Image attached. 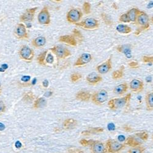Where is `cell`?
<instances>
[{
  "instance_id": "1",
  "label": "cell",
  "mask_w": 153,
  "mask_h": 153,
  "mask_svg": "<svg viewBox=\"0 0 153 153\" xmlns=\"http://www.w3.org/2000/svg\"><path fill=\"white\" fill-rule=\"evenodd\" d=\"M132 97L131 93H128L124 97L114 98L108 102V107L111 110L121 109L128 105Z\"/></svg>"
},
{
  "instance_id": "2",
  "label": "cell",
  "mask_w": 153,
  "mask_h": 153,
  "mask_svg": "<svg viewBox=\"0 0 153 153\" xmlns=\"http://www.w3.org/2000/svg\"><path fill=\"white\" fill-rule=\"evenodd\" d=\"M108 94L107 90L102 89L99 91L94 92L91 96V100L93 103L97 105H101L104 104L107 100Z\"/></svg>"
},
{
  "instance_id": "3",
  "label": "cell",
  "mask_w": 153,
  "mask_h": 153,
  "mask_svg": "<svg viewBox=\"0 0 153 153\" xmlns=\"http://www.w3.org/2000/svg\"><path fill=\"white\" fill-rule=\"evenodd\" d=\"M83 14L79 9H71L68 11L66 15L67 21L72 24H76L80 22Z\"/></svg>"
},
{
  "instance_id": "4",
  "label": "cell",
  "mask_w": 153,
  "mask_h": 153,
  "mask_svg": "<svg viewBox=\"0 0 153 153\" xmlns=\"http://www.w3.org/2000/svg\"><path fill=\"white\" fill-rule=\"evenodd\" d=\"M76 26L86 29V30H94L99 27V22L97 20L93 18H88L83 21L79 22L75 24Z\"/></svg>"
},
{
  "instance_id": "5",
  "label": "cell",
  "mask_w": 153,
  "mask_h": 153,
  "mask_svg": "<svg viewBox=\"0 0 153 153\" xmlns=\"http://www.w3.org/2000/svg\"><path fill=\"white\" fill-rule=\"evenodd\" d=\"M50 50L59 59H65L71 55V51L61 45H55Z\"/></svg>"
},
{
  "instance_id": "6",
  "label": "cell",
  "mask_w": 153,
  "mask_h": 153,
  "mask_svg": "<svg viewBox=\"0 0 153 153\" xmlns=\"http://www.w3.org/2000/svg\"><path fill=\"white\" fill-rule=\"evenodd\" d=\"M106 149L107 152L116 153L125 147V145L119 143L114 140L109 139L106 142Z\"/></svg>"
},
{
  "instance_id": "7",
  "label": "cell",
  "mask_w": 153,
  "mask_h": 153,
  "mask_svg": "<svg viewBox=\"0 0 153 153\" xmlns=\"http://www.w3.org/2000/svg\"><path fill=\"white\" fill-rule=\"evenodd\" d=\"M136 22L139 25V27H141L145 30L149 28V17L146 12L141 11L138 14Z\"/></svg>"
},
{
  "instance_id": "8",
  "label": "cell",
  "mask_w": 153,
  "mask_h": 153,
  "mask_svg": "<svg viewBox=\"0 0 153 153\" xmlns=\"http://www.w3.org/2000/svg\"><path fill=\"white\" fill-rule=\"evenodd\" d=\"M112 69V55L103 63L96 66V70L100 74H105L109 72Z\"/></svg>"
},
{
  "instance_id": "9",
  "label": "cell",
  "mask_w": 153,
  "mask_h": 153,
  "mask_svg": "<svg viewBox=\"0 0 153 153\" xmlns=\"http://www.w3.org/2000/svg\"><path fill=\"white\" fill-rule=\"evenodd\" d=\"M19 54L22 59L28 61H32L34 56L33 50L26 45L22 47L19 51Z\"/></svg>"
},
{
  "instance_id": "10",
  "label": "cell",
  "mask_w": 153,
  "mask_h": 153,
  "mask_svg": "<svg viewBox=\"0 0 153 153\" xmlns=\"http://www.w3.org/2000/svg\"><path fill=\"white\" fill-rule=\"evenodd\" d=\"M93 56L90 53H85L79 56V57L77 58L75 62L74 66H82L87 65L89 62H90L93 59Z\"/></svg>"
},
{
  "instance_id": "11",
  "label": "cell",
  "mask_w": 153,
  "mask_h": 153,
  "mask_svg": "<svg viewBox=\"0 0 153 153\" xmlns=\"http://www.w3.org/2000/svg\"><path fill=\"white\" fill-rule=\"evenodd\" d=\"M38 21L42 25H48L50 23V15L47 7H44L38 15Z\"/></svg>"
},
{
  "instance_id": "12",
  "label": "cell",
  "mask_w": 153,
  "mask_h": 153,
  "mask_svg": "<svg viewBox=\"0 0 153 153\" xmlns=\"http://www.w3.org/2000/svg\"><path fill=\"white\" fill-rule=\"evenodd\" d=\"M143 142H144L143 140L139 137V135L137 133L134 135L127 137V138L126 139V145H128L130 146L135 148L142 145Z\"/></svg>"
},
{
  "instance_id": "13",
  "label": "cell",
  "mask_w": 153,
  "mask_h": 153,
  "mask_svg": "<svg viewBox=\"0 0 153 153\" xmlns=\"http://www.w3.org/2000/svg\"><path fill=\"white\" fill-rule=\"evenodd\" d=\"M144 82L139 79H133L129 83L131 90L134 93H140L143 90Z\"/></svg>"
},
{
  "instance_id": "14",
  "label": "cell",
  "mask_w": 153,
  "mask_h": 153,
  "mask_svg": "<svg viewBox=\"0 0 153 153\" xmlns=\"http://www.w3.org/2000/svg\"><path fill=\"white\" fill-rule=\"evenodd\" d=\"M91 153H105L107 152V149L104 145L99 142L94 140L93 143L90 146Z\"/></svg>"
},
{
  "instance_id": "15",
  "label": "cell",
  "mask_w": 153,
  "mask_h": 153,
  "mask_svg": "<svg viewBox=\"0 0 153 153\" xmlns=\"http://www.w3.org/2000/svg\"><path fill=\"white\" fill-rule=\"evenodd\" d=\"M102 76L95 72L90 73L86 77V81L87 83L91 85H96L102 81Z\"/></svg>"
},
{
  "instance_id": "16",
  "label": "cell",
  "mask_w": 153,
  "mask_h": 153,
  "mask_svg": "<svg viewBox=\"0 0 153 153\" xmlns=\"http://www.w3.org/2000/svg\"><path fill=\"white\" fill-rule=\"evenodd\" d=\"M15 35L19 39H27L28 38L27 31L25 25L23 23H19L17 25L14 31Z\"/></svg>"
},
{
  "instance_id": "17",
  "label": "cell",
  "mask_w": 153,
  "mask_h": 153,
  "mask_svg": "<svg viewBox=\"0 0 153 153\" xmlns=\"http://www.w3.org/2000/svg\"><path fill=\"white\" fill-rule=\"evenodd\" d=\"M37 7H33L27 9L25 13L20 17V20L21 22H30L32 21L34 18V15Z\"/></svg>"
},
{
  "instance_id": "18",
  "label": "cell",
  "mask_w": 153,
  "mask_h": 153,
  "mask_svg": "<svg viewBox=\"0 0 153 153\" xmlns=\"http://www.w3.org/2000/svg\"><path fill=\"white\" fill-rule=\"evenodd\" d=\"M59 41L64 42L71 46L75 47L77 45V41L72 35H64L61 36L59 38Z\"/></svg>"
},
{
  "instance_id": "19",
  "label": "cell",
  "mask_w": 153,
  "mask_h": 153,
  "mask_svg": "<svg viewBox=\"0 0 153 153\" xmlns=\"http://www.w3.org/2000/svg\"><path fill=\"white\" fill-rule=\"evenodd\" d=\"M128 88H129L128 85H127V83L124 82L114 87L113 90V93L117 95L121 96L125 94L127 91Z\"/></svg>"
},
{
  "instance_id": "20",
  "label": "cell",
  "mask_w": 153,
  "mask_h": 153,
  "mask_svg": "<svg viewBox=\"0 0 153 153\" xmlns=\"http://www.w3.org/2000/svg\"><path fill=\"white\" fill-rule=\"evenodd\" d=\"M91 96L92 94H91V93L86 91L81 90L76 93V94H75V98L76 99L80 101L87 102L91 98Z\"/></svg>"
},
{
  "instance_id": "21",
  "label": "cell",
  "mask_w": 153,
  "mask_h": 153,
  "mask_svg": "<svg viewBox=\"0 0 153 153\" xmlns=\"http://www.w3.org/2000/svg\"><path fill=\"white\" fill-rule=\"evenodd\" d=\"M78 121L73 118L66 119L63 123V127L66 130H71L77 126Z\"/></svg>"
},
{
  "instance_id": "22",
  "label": "cell",
  "mask_w": 153,
  "mask_h": 153,
  "mask_svg": "<svg viewBox=\"0 0 153 153\" xmlns=\"http://www.w3.org/2000/svg\"><path fill=\"white\" fill-rule=\"evenodd\" d=\"M140 11L137 8H132L131 9H130L129 10L127 11L126 12V14L128 16L129 20L132 22H136L137 21V17L138 16V14L140 13Z\"/></svg>"
},
{
  "instance_id": "23",
  "label": "cell",
  "mask_w": 153,
  "mask_h": 153,
  "mask_svg": "<svg viewBox=\"0 0 153 153\" xmlns=\"http://www.w3.org/2000/svg\"><path fill=\"white\" fill-rule=\"evenodd\" d=\"M124 71H125V66L122 65L120 68L118 69L113 72L111 74V77L113 80H118L122 79L124 75Z\"/></svg>"
},
{
  "instance_id": "24",
  "label": "cell",
  "mask_w": 153,
  "mask_h": 153,
  "mask_svg": "<svg viewBox=\"0 0 153 153\" xmlns=\"http://www.w3.org/2000/svg\"><path fill=\"white\" fill-rule=\"evenodd\" d=\"M146 109L149 111L153 110V92H149L145 96Z\"/></svg>"
},
{
  "instance_id": "25",
  "label": "cell",
  "mask_w": 153,
  "mask_h": 153,
  "mask_svg": "<svg viewBox=\"0 0 153 153\" xmlns=\"http://www.w3.org/2000/svg\"><path fill=\"white\" fill-rule=\"evenodd\" d=\"M46 44V39L44 36H39L32 41V44L36 47H42Z\"/></svg>"
},
{
  "instance_id": "26",
  "label": "cell",
  "mask_w": 153,
  "mask_h": 153,
  "mask_svg": "<svg viewBox=\"0 0 153 153\" xmlns=\"http://www.w3.org/2000/svg\"><path fill=\"white\" fill-rule=\"evenodd\" d=\"M116 30L121 34H129L132 32V28L129 27L127 26L126 25H123L120 24L116 27Z\"/></svg>"
},
{
  "instance_id": "27",
  "label": "cell",
  "mask_w": 153,
  "mask_h": 153,
  "mask_svg": "<svg viewBox=\"0 0 153 153\" xmlns=\"http://www.w3.org/2000/svg\"><path fill=\"white\" fill-rule=\"evenodd\" d=\"M132 45L131 44H124L120 45L116 47V50L119 53H127V52H130Z\"/></svg>"
},
{
  "instance_id": "28",
  "label": "cell",
  "mask_w": 153,
  "mask_h": 153,
  "mask_svg": "<svg viewBox=\"0 0 153 153\" xmlns=\"http://www.w3.org/2000/svg\"><path fill=\"white\" fill-rule=\"evenodd\" d=\"M47 104V101L44 97H40L37 99L34 102L33 108L35 109L40 108L42 107H44Z\"/></svg>"
},
{
  "instance_id": "29",
  "label": "cell",
  "mask_w": 153,
  "mask_h": 153,
  "mask_svg": "<svg viewBox=\"0 0 153 153\" xmlns=\"http://www.w3.org/2000/svg\"><path fill=\"white\" fill-rule=\"evenodd\" d=\"M104 129L102 127H91V128H89L88 130H86L85 131H83L82 132L83 135H88L90 134H97V133H100L104 132Z\"/></svg>"
},
{
  "instance_id": "30",
  "label": "cell",
  "mask_w": 153,
  "mask_h": 153,
  "mask_svg": "<svg viewBox=\"0 0 153 153\" xmlns=\"http://www.w3.org/2000/svg\"><path fill=\"white\" fill-rule=\"evenodd\" d=\"M72 35L75 38V39L76 40V41H77V42H82L84 39L83 36L82 34V33L79 30L76 29V28H75L72 30Z\"/></svg>"
},
{
  "instance_id": "31",
  "label": "cell",
  "mask_w": 153,
  "mask_h": 153,
  "mask_svg": "<svg viewBox=\"0 0 153 153\" xmlns=\"http://www.w3.org/2000/svg\"><path fill=\"white\" fill-rule=\"evenodd\" d=\"M100 17H101V19H102V20L104 22V23L107 25V26L111 27L113 25V22L111 20V17L108 14L105 13V12H102V13L100 14Z\"/></svg>"
},
{
  "instance_id": "32",
  "label": "cell",
  "mask_w": 153,
  "mask_h": 153,
  "mask_svg": "<svg viewBox=\"0 0 153 153\" xmlns=\"http://www.w3.org/2000/svg\"><path fill=\"white\" fill-rule=\"evenodd\" d=\"M82 78V75L79 72H75L71 75V81L72 83H76Z\"/></svg>"
},
{
  "instance_id": "33",
  "label": "cell",
  "mask_w": 153,
  "mask_h": 153,
  "mask_svg": "<svg viewBox=\"0 0 153 153\" xmlns=\"http://www.w3.org/2000/svg\"><path fill=\"white\" fill-rule=\"evenodd\" d=\"M47 53V50L45 51V52H43L42 53H41L39 56H37V62L39 63V65H45V59Z\"/></svg>"
},
{
  "instance_id": "34",
  "label": "cell",
  "mask_w": 153,
  "mask_h": 153,
  "mask_svg": "<svg viewBox=\"0 0 153 153\" xmlns=\"http://www.w3.org/2000/svg\"><path fill=\"white\" fill-rule=\"evenodd\" d=\"M91 6L90 3L87 1L84 2L83 4V9L85 14H90L91 13Z\"/></svg>"
},
{
  "instance_id": "35",
  "label": "cell",
  "mask_w": 153,
  "mask_h": 153,
  "mask_svg": "<svg viewBox=\"0 0 153 153\" xmlns=\"http://www.w3.org/2000/svg\"><path fill=\"white\" fill-rule=\"evenodd\" d=\"M145 151V148L142 146H137L129 150L128 153H143Z\"/></svg>"
},
{
  "instance_id": "36",
  "label": "cell",
  "mask_w": 153,
  "mask_h": 153,
  "mask_svg": "<svg viewBox=\"0 0 153 153\" xmlns=\"http://www.w3.org/2000/svg\"><path fill=\"white\" fill-rule=\"evenodd\" d=\"M119 21L121 22H123V23H130L131 22L129 18L126 13H124L120 16Z\"/></svg>"
},
{
  "instance_id": "37",
  "label": "cell",
  "mask_w": 153,
  "mask_h": 153,
  "mask_svg": "<svg viewBox=\"0 0 153 153\" xmlns=\"http://www.w3.org/2000/svg\"><path fill=\"white\" fill-rule=\"evenodd\" d=\"M34 95L31 92H28L24 96V99L27 102H31L34 99Z\"/></svg>"
},
{
  "instance_id": "38",
  "label": "cell",
  "mask_w": 153,
  "mask_h": 153,
  "mask_svg": "<svg viewBox=\"0 0 153 153\" xmlns=\"http://www.w3.org/2000/svg\"><path fill=\"white\" fill-rule=\"evenodd\" d=\"M94 140H85V139H82L80 140V143L84 146H91V144L93 143Z\"/></svg>"
},
{
  "instance_id": "39",
  "label": "cell",
  "mask_w": 153,
  "mask_h": 153,
  "mask_svg": "<svg viewBox=\"0 0 153 153\" xmlns=\"http://www.w3.org/2000/svg\"><path fill=\"white\" fill-rule=\"evenodd\" d=\"M142 61L145 63H153V56H143Z\"/></svg>"
},
{
  "instance_id": "40",
  "label": "cell",
  "mask_w": 153,
  "mask_h": 153,
  "mask_svg": "<svg viewBox=\"0 0 153 153\" xmlns=\"http://www.w3.org/2000/svg\"><path fill=\"white\" fill-rule=\"evenodd\" d=\"M128 66L130 68L137 69L139 68V64L135 61H132L128 63Z\"/></svg>"
},
{
  "instance_id": "41",
  "label": "cell",
  "mask_w": 153,
  "mask_h": 153,
  "mask_svg": "<svg viewBox=\"0 0 153 153\" xmlns=\"http://www.w3.org/2000/svg\"><path fill=\"white\" fill-rule=\"evenodd\" d=\"M54 61V58L52 54H49L47 58H46V62L49 64H52Z\"/></svg>"
},
{
  "instance_id": "42",
  "label": "cell",
  "mask_w": 153,
  "mask_h": 153,
  "mask_svg": "<svg viewBox=\"0 0 153 153\" xmlns=\"http://www.w3.org/2000/svg\"><path fill=\"white\" fill-rule=\"evenodd\" d=\"M5 108H6V107L4 104L3 103V102L1 101L0 102V113L4 112L5 111Z\"/></svg>"
},
{
  "instance_id": "43",
  "label": "cell",
  "mask_w": 153,
  "mask_h": 153,
  "mask_svg": "<svg viewBox=\"0 0 153 153\" xmlns=\"http://www.w3.org/2000/svg\"><path fill=\"white\" fill-rule=\"evenodd\" d=\"M108 129L109 131H114V129H115V127H114V125L113 124H109L108 125Z\"/></svg>"
},
{
  "instance_id": "44",
  "label": "cell",
  "mask_w": 153,
  "mask_h": 153,
  "mask_svg": "<svg viewBox=\"0 0 153 153\" xmlns=\"http://www.w3.org/2000/svg\"><path fill=\"white\" fill-rule=\"evenodd\" d=\"M30 80V76H23L22 79V80H23V82H28Z\"/></svg>"
},
{
  "instance_id": "45",
  "label": "cell",
  "mask_w": 153,
  "mask_h": 153,
  "mask_svg": "<svg viewBox=\"0 0 153 153\" xmlns=\"http://www.w3.org/2000/svg\"><path fill=\"white\" fill-rule=\"evenodd\" d=\"M21 146H22V143L19 141H17L16 143V147L17 148H21Z\"/></svg>"
},
{
  "instance_id": "46",
  "label": "cell",
  "mask_w": 153,
  "mask_h": 153,
  "mask_svg": "<svg viewBox=\"0 0 153 153\" xmlns=\"http://www.w3.org/2000/svg\"><path fill=\"white\" fill-rule=\"evenodd\" d=\"M118 140H119V141H120V142L124 141V140H125V137H124V136L120 135V136H119V137H118Z\"/></svg>"
},
{
  "instance_id": "47",
  "label": "cell",
  "mask_w": 153,
  "mask_h": 153,
  "mask_svg": "<svg viewBox=\"0 0 153 153\" xmlns=\"http://www.w3.org/2000/svg\"><path fill=\"white\" fill-rule=\"evenodd\" d=\"M42 84H43V86H44L47 87V86H48V82L47 80H45V81L43 82Z\"/></svg>"
},
{
  "instance_id": "48",
  "label": "cell",
  "mask_w": 153,
  "mask_h": 153,
  "mask_svg": "<svg viewBox=\"0 0 153 153\" xmlns=\"http://www.w3.org/2000/svg\"><path fill=\"white\" fill-rule=\"evenodd\" d=\"M5 128V126L2 123H0V131H3L4 130Z\"/></svg>"
},
{
  "instance_id": "49",
  "label": "cell",
  "mask_w": 153,
  "mask_h": 153,
  "mask_svg": "<svg viewBox=\"0 0 153 153\" xmlns=\"http://www.w3.org/2000/svg\"><path fill=\"white\" fill-rule=\"evenodd\" d=\"M151 22L153 23V15L152 16V17H151Z\"/></svg>"
},
{
  "instance_id": "50",
  "label": "cell",
  "mask_w": 153,
  "mask_h": 153,
  "mask_svg": "<svg viewBox=\"0 0 153 153\" xmlns=\"http://www.w3.org/2000/svg\"><path fill=\"white\" fill-rule=\"evenodd\" d=\"M0 93H1V88H0Z\"/></svg>"
}]
</instances>
